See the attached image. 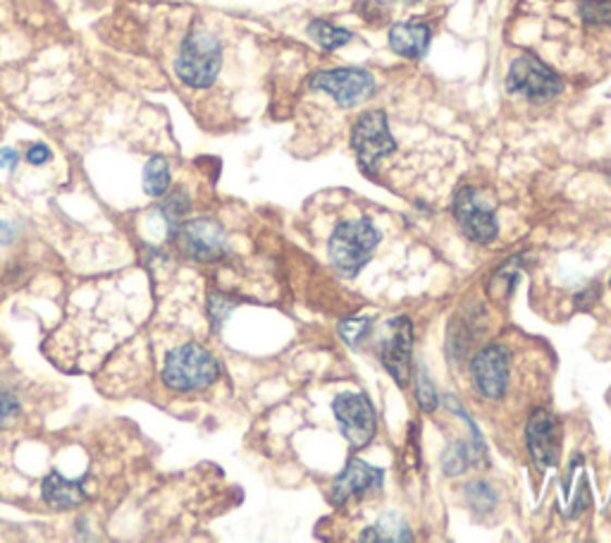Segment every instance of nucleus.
<instances>
[{
	"label": "nucleus",
	"mask_w": 611,
	"mask_h": 543,
	"mask_svg": "<svg viewBox=\"0 0 611 543\" xmlns=\"http://www.w3.org/2000/svg\"><path fill=\"white\" fill-rule=\"evenodd\" d=\"M526 441L533 462L540 469H550L559 462L561 455V431L559 422L547 410H535L526 426Z\"/></svg>",
	"instance_id": "nucleus-12"
},
{
	"label": "nucleus",
	"mask_w": 611,
	"mask_h": 543,
	"mask_svg": "<svg viewBox=\"0 0 611 543\" xmlns=\"http://www.w3.org/2000/svg\"><path fill=\"white\" fill-rule=\"evenodd\" d=\"M414 534H411L408 524L399 517L396 512H388L376 527H368L364 534H361V541H411Z\"/></svg>",
	"instance_id": "nucleus-16"
},
{
	"label": "nucleus",
	"mask_w": 611,
	"mask_h": 543,
	"mask_svg": "<svg viewBox=\"0 0 611 543\" xmlns=\"http://www.w3.org/2000/svg\"><path fill=\"white\" fill-rule=\"evenodd\" d=\"M308 86L314 92H326L342 108H354L376 94V80H372L368 70L361 68H337L316 72V75L308 80Z\"/></svg>",
	"instance_id": "nucleus-6"
},
{
	"label": "nucleus",
	"mask_w": 611,
	"mask_h": 543,
	"mask_svg": "<svg viewBox=\"0 0 611 543\" xmlns=\"http://www.w3.org/2000/svg\"><path fill=\"white\" fill-rule=\"evenodd\" d=\"M190 194H186L184 190H178V192H172L168 200L163 202V206H160V214H163V218L168 220V226L174 230L180 224H182V218L190 214Z\"/></svg>",
	"instance_id": "nucleus-19"
},
{
	"label": "nucleus",
	"mask_w": 611,
	"mask_h": 543,
	"mask_svg": "<svg viewBox=\"0 0 611 543\" xmlns=\"http://www.w3.org/2000/svg\"><path fill=\"white\" fill-rule=\"evenodd\" d=\"M222 68V46L213 34L204 27H194L180 48V56L174 60L178 77L192 86V89H208L218 80Z\"/></svg>",
	"instance_id": "nucleus-2"
},
{
	"label": "nucleus",
	"mask_w": 611,
	"mask_h": 543,
	"mask_svg": "<svg viewBox=\"0 0 611 543\" xmlns=\"http://www.w3.org/2000/svg\"><path fill=\"white\" fill-rule=\"evenodd\" d=\"M236 304H240V302H234L232 298H228V294H210V298H208V314H210V321H213L216 330L224 324V318L230 316V312L234 310Z\"/></svg>",
	"instance_id": "nucleus-22"
},
{
	"label": "nucleus",
	"mask_w": 611,
	"mask_h": 543,
	"mask_svg": "<svg viewBox=\"0 0 611 543\" xmlns=\"http://www.w3.org/2000/svg\"><path fill=\"white\" fill-rule=\"evenodd\" d=\"M583 20L588 24H609L611 22V0H585L583 8Z\"/></svg>",
	"instance_id": "nucleus-21"
},
{
	"label": "nucleus",
	"mask_w": 611,
	"mask_h": 543,
	"mask_svg": "<svg viewBox=\"0 0 611 543\" xmlns=\"http://www.w3.org/2000/svg\"><path fill=\"white\" fill-rule=\"evenodd\" d=\"M12 238H15V230H12L8 224H0V244L10 242Z\"/></svg>",
	"instance_id": "nucleus-27"
},
{
	"label": "nucleus",
	"mask_w": 611,
	"mask_h": 543,
	"mask_svg": "<svg viewBox=\"0 0 611 543\" xmlns=\"http://www.w3.org/2000/svg\"><path fill=\"white\" fill-rule=\"evenodd\" d=\"M172 238L186 256L204 264L218 262V258H222L230 250L224 230L210 218H198V220H190V224H180L172 230Z\"/></svg>",
	"instance_id": "nucleus-7"
},
{
	"label": "nucleus",
	"mask_w": 611,
	"mask_h": 543,
	"mask_svg": "<svg viewBox=\"0 0 611 543\" xmlns=\"http://www.w3.org/2000/svg\"><path fill=\"white\" fill-rule=\"evenodd\" d=\"M20 164V154L15 149H0V168L15 170Z\"/></svg>",
	"instance_id": "nucleus-26"
},
{
	"label": "nucleus",
	"mask_w": 611,
	"mask_h": 543,
	"mask_svg": "<svg viewBox=\"0 0 611 543\" xmlns=\"http://www.w3.org/2000/svg\"><path fill=\"white\" fill-rule=\"evenodd\" d=\"M352 149L358 158V166L366 172H376L380 160L394 154L396 142L390 132L388 116L382 110H368L354 122Z\"/></svg>",
	"instance_id": "nucleus-4"
},
{
	"label": "nucleus",
	"mask_w": 611,
	"mask_h": 543,
	"mask_svg": "<svg viewBox=\"0 0 611 543\" xmlns=\"http://www.w3.org/2000/svg\"><path fill=\"white\" fill-rule=\"evenodd\" d=\"M411 350H414V326L406 316H399L388 324V336L382 338L380 357L382 364L399 386H406L411 378Z\"/></svg>",
	"instance_id": "nucleus-10"
},
{
	"label": "nucleus",
	"mask_w": 611,
	"mask_h": 543,
	"mask_svg": "<svg viewBox=\"0 0 611 543\" xmlns=\"http://www.w3.org/2000/svg\"><path fill=\"white\" fill-rule=\"evenodd\" d=\"M41 496L48 508L53 510H74L86 500V491L82 481L65 479L62 474L53 472L44 479Z\"/></svg>",
	"instance_id": "nucleus-15"
},
{
	"label": "nucleus",
	"mask_w": 611,
	"mask_h": 543,
	"mask_svg": "<svg viewBox=\"0 0 611 543\" xmlns=\"http://www.w3.org/2000/svg\"><path fill=\"white\" fill-rule=\"evenodd\" d=\"M506 89L528 101H550L564 92V80L535 56H521L511 63Z\"/></svg>",
	"instance_id": "nucleus-5"
},
{
	"label": "nucleus",
	"mask_w": 611,
	"mask_h": 543,
	"mask_svg": "<svg viewBox=\"0 0 611 543\" xmlns=\"http://www.w3.org/2000/svg\"><path fill=\"white\" fill-rule=\"evenodd\" d=\"M430 27L423 22H399L390 29V48L402 58L418 60L430 48Z\"/></svg>",
	"instance_id": "nucleus-14"
},
{
	"label": "nucleus",
	"mask_w": 611,
	"mask_h": 543,
	"mask_svg": "<svg viewBox=\"0 0 611 543\" xmlns=\"http://www.w3.org/2000/svg\"><path fill=\"white\" fill-rule=\"evenodd\" d=\"M382 486V469L370 467L364 460H349L342 469V474L334 479L332 484V503L344 505L361 493L376 491Z\"/></svg>",
	"instance_id": "nucleus-13"
},
{
	"label": "nucleus",
	"mask_w": 611,
	"mask_h": 543,
	"mask_svg": "<svg viewBox=\"0 0 611 543\" xmlns=\"http://www.w3.org/2000/svg\"><path fill=\"white\" fill-rule=\"evenodd\" d=\"M416 398H418V405H420V410L423 412H435L438 410V390H435L432 386V381L426 372V366H420L418 369V378H416Z\"/></svg>",
	"instance_id": "nucleus-20"
},
{
	"label": "nucleus",
	"mask_w": 611,
	"mask_h": 543,
	"mask_svg": "<svg viewBox=\"0 0 611 543\" xmlns=\"http://www.w3.org/2000/svg\"><path fill=\"white\" fill-rule=\"evenodd\" d=\"M308 36L314 39L318 46L326 48V51H337V48L346 46L349 41L354 39V34L342 27H334L332 22L326 20H314L308 24Z\"/></svg>",
	"instance_id": "nucleus-17"
},
{
	"label": "nucleus",
	"mask_w": 611,
	"mask_h": 543,
	"mask_svg": "<svg viewBox=\"0 0 611 543\" xmlns=\"http://www.w3.org/2000/svg\"><path fill=\"white\" fill-rule=\"evenodd\" d=\"M17 414H20V402L15 395L0 390V426H5L10 419H15Z\"/></svg>",
	"instance_id": "nucleus-24"
},
{
	"label": "nucleus",
	"mask_w": 611,
	"mask_h": 543,
	"mask_svg": "<svg viewBox=\"0 0 611 543\" xmlns=\"http://www.w3.org/2000/svg\"><path fill=\"white\" fill-rule=\"evenodd\" d=\"M220 378V364L204 345L184 342L174 348L163 366V384L174 393L206 390Z\"/></svg>",
	"instance_id": "nucleus-1"
},
{
	"label": "nucleus",
	"mask_w": 611,
	"mask_h": 543,
	"mask_svg": "<svg viewBox=\"0 0 611 543\" xmlns=\"http://www.w3.org/2000/svg\"><path fill=\"white\" fill-rule=\"evenodd\" d=\"M332 412L342 426V434L352 446L366 448L376 436V410L364 393H344L337 395L332 402Z\"/></svg>",
	"instance_id": "nucleus-9"
},
{
	"label": "nucleus",
	"mask_w": 611,
	"mask_h": 543,
	"mask_svg": "<svg viewBox=\"0 0 611 543\" xmlns=\"http://www.w3.org/2000/svg\"><path fill=\"white\" fill-rule=\"evenodd\" d=\"M380 242L378 228L368 218L349 220L332 232L330 258L337 270L344 276H356L364 268Z\"/></svg>",
	"instance_id": "nucleus-3"
},
{
	"label": "nucleus",
	"mask_w": 611,
	"mask_h": 543,
	"mask_svg": "<svg viewBox=\"0 0 611 543\" xmlns=\"http://www.w3.org/2000/svg\"><path fill=\"white\" fill-rule=\"evenodd\" d=\"M27 160L32 166H44V164H48V160H51V149H48V146H44V144H36L27 152Z\"/></svg>",
	"instance_id": "nucleus-25"
},
{
	"label": "nucleus",
	"mask_w": 611,
	"mask_h": 543,
	"mask_svg": "<svg viewBox=\"0 0 611 543\" xmlns=\"http://www.w3.org/2000/svg\"><path fill=\"white\" fill-rule=\"evenodd\" d=\"M454 218L468 240L488 244L500 232L494 208L473 188H461L454 196Z\"/></svg>",
	"instance_id": "nucleus-8"
},
{
	"label": "nucleus",
	"mask_w": 611,
	"mask_h": 543,
	"mask_svg": "<svg viewBox=\"0 0 611 543\" xmlns=\"http://www.w3.org/2000/svg\"><path fill=\"white\" fill-rule=\"evenodd\" d=\"M471 374L480 395L490 400H500L509 381V350L502 345H490V348L480 350L473 357Z\"/></svg>",
	"instance_id": "nucleus-11"
},
{
	"label": "nucleus",
	"mask_w": 611,
	"mask_h": 543,
	"mask_svg": "<svg viewBox=\"0 0 611 543\" xmlns=\"http://www.w3.org/2000/svg\"><path fill=\"white\" fill-rule=\"evenodd\" d=\"M370 333V321L368 318H344L340 324V336L349 345H358Z\"/></svg>",
	"instance_id": "nucleus-23"
},
{
	"label": "nucleus",
	"mask_w": 611,
	"mask_h": 543,
	"mask_svg": "<svg viewBox=\"0 0 611 543\" xmlns=\"http://www.w3.org/2000/svg\"><path fill=\"white\" fill-rule=\"evenodd\" d=\"M170 190V164L163 156H154L144 168V192L148 196H166Z\"/></svg>",
	"instance_id": "nucleus-18"
}]
</instances>
